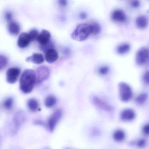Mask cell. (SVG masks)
Masks as SVG:
<instances>
[{
  "instance_id": "4dcf8cb0",
  "label": "cell",
  "mask_w": 149,
  "mask_h": 149,
  "mask_svg": "<svg viewBox=\"0 0 149 149\" xmlns=\"http://www.w3.org/2000/svg\"><path fill=\"white\" fill-rule=\"evenodd\" d=\"M131 6L134 8H138L141 5V2L139 0H132L130 2Z\"/></svg>"
},
{
  "instance_id": "f1b7e54d",
  "label": "cell",
  "mask_w": 149,
  "mask_h": 149,
  "mask_svg": "<svg viewBox=\"0 0 149 149\" xmlns=\"http://www.w3.org/2000/svg\"><path fill=\"white\" fill-rule=\"evenodd\" d=\"M58 3L59 7L65 8L68 6L69 1L68 0H58Z\"/></svg>"
},
{
  "instance_id": "52a82bcc",
  "label": "cell",
  "mask_w": 149,
  "mask_h": 149,
  "mask_svg": "<svg viewBox=\"0 0 149 149\" xmlns=\"http://www.w3.org/2000/svg\"><path fill=\"white\" fill-rule=\"evenodd\" d=\"M21 72L19 68L12 67L7 70L6 72V80L10 84H13L16 82Z\"/></svg>"
},
{
  "instance_id": "7c38bea8",
  "label": "cell",
  "mask_w": 149,
  "mask_h": 149,
  "mask_svg": "<svg viewBox=\"0 0 149 149\" xmlns=\"http://www.w3.org/2000/svg\"><path fill=\"white\" fill-rule=\"evenodd\" d=\"M58 57L57 52L54 49H50L45 52V60L49 63H54L57 60Z\"/></svg>"
},
{
  "instance_id": "2e32d148",
  "label": "cell",
  "mask_w": 149,
  "mask_h": 149,
  "mask_svg": "<svg viewBox=\"0 0 149 149\" xmlns=\"http://www.w3.org/2000/svg\"><path fill=\"white\" fill-rule=\"evenodd\" d=\"M136 26L140 29H144L148 26V21L146 17L140 16L138 17L136 21Z\"/></svg>"
},
{
  "instance_id": "9c48e42d",
  "label": "cell",
  "mask_w": 149,
  "mask_h": 149,
  "mask_svg": "<svg viewBox=\"0 0 149 149\" xmlns=\"http://www.w3.org/2000/svg\"><path fill=\"white\" fill-rule=\"evenodd\" d=\"M135 112L131 109H126L122 111L120 118L124 121H131L134 120L136 117Z\"/></svg>"
},
{
  "instance_id": "8992f818",
  "label": "cell",
  "mask_w": 149,
  "mask_h": 149,
  "mask_svg": "<svg viewBox=\"0 0 149 149\" xmlns=\"http://www.w3.org/2000/svg\"><path fill=\"white\" fill-rule=\"evenodd\" d=\"M36 74V82L38 84H39L48 79L49 76V70L46 66H40L37 69Z\"/></svg>"
},
{
  "instance_id": "8fae6325",
  "label": "cell",
  "mask_w": 149,
  "mask_h": 149,
  "mask_svg": "<svg viewBox=\"0 0 149 149\" xmlns=\"http://www.w3.org/2000/svg\"><path fill=\"white\" fill-rule=\"evenodd\" d=\"M51 34L50 32L46 30H43L38 35L37 40L41 45H45L50 42Z\"/></svg>"
},
{
  "instance_id": "d4e9b609",
  "label": "cell",
  "mask_w": 149,
  "mask_h": 149,
  "mask_svg": "<svg viewBox=\"0 0 149 149\" xmlns=\"http://www.w3.org/2000/svg\"><path fill=\"white\" fill-rule=\"evenodd\" d=\"M13 105V100L12 98H8L3 102L4 107L7 109H10L12 108Z\"/></svg>"
},
{
  "instance_id": "d6a6232c",
  "label": "cell",
  "mask_w": 149,
  "mask_h": 149,
  "mask_svg": "<svg viewBox=\"0 0 149 149\" xmlns=\"http://www.w3.org/2000/svg\"><path fill=\"white\" fill-rule=\"evenodd\" d=\"M12 17H13V15L12 13L9 11L6 12L4 15V17L8 22H10L12 21Z\"/></svg>"
},
{
  "instance_id": "1f68e13d",
  "label": "cell",
  "mask_w": 149,
  "mask_h": 149,
  "mask_svg": "<svg viewBox=\"0 0 149 149\" xmlns=\"http://www.w3.org/2000/svg\"><path fill=\"white\" fill-rule=\"evenodd\" d=\"M146 141L144 139H140L137 141L136 145L137 147L140 148H142L146 145Z\"/></svg>"
},
{
  "instance_id": "4316f807",
  "label": "cell",
  "mask_w": 149,
  "mask_h": 149,
  "mask_svg": "<svg viewBox=\"0 0 149 149\" xmlns=\"http://www.w3.org/2000/svg\"><path fill=\"white\" fill-rule=\"evenodd\" d=\"M53 47V44L49 42L48 44L45 45H41L40 48H41V49L42 50L44 51H45V52H46L48 50L50 49H53V48H52Z\"/></svg>"
},
{
  "instance_id": "cb8c5ba5",
  "label": "cell",
  "mask_w": 149,
  "mask_h": 149,
  "mask_svg": "<svg viewBox=\"0 0 149 149\" xmlns=\"http://www.w3.org/2000/svg\"><path fill=\"white\" fill-rule=\"evenodd\" d=\"M92 27V34L94 35H97L100 33L101 31V27L99 24L96 22H94L90 24Z\"/></svg>"
},
{
  "instance_id": "836d02e7",
  "label": "cell",
  "mask_w": 149,
  "mask_h": 149,
  "mask_svg": "<svg viewBox=\"0 0 149 149\" xmlns=\"http://www.w3.org/2000/svg\"><path fill=\"white\" fill-rule=\"evenodd\" d=\"M143 130L144 134L147 135H149V124L145 125L143 127Z\"/></svg>"
},
{
  "instance_id": "ffe728a7",
  "label": "cell",
  "mask_w": 149,
  "mask_h": 149,
  "mask_svg": "<svg viewBox=\"0 0 149 149\" xmlns=\"http://www.w3.org/2000/svg\"><path fill=\"white\" fill-rule=\"evenodd\" d=\"M28 106L30 110L35 112L38 109L39 104L38 101L36 99H31L28 101Z\"/></svg>"
},
{
  "instance_id": "5bb4252c",
  "label": "cell",
  "mask_w": 149,
  "mask_h": 149,
  "mask_svg": "<svg viewBox=\"0 0 149 149\" xmlns=\"http://www.w3.org/2000/svg\"><path fill=\"white\" fill-rule=\"evenodd\" d=\"M8 31L12 35H17L20 31V26L19 24L15 21H10L8 24Z\"/></svg>"
},
{
  "instance_id": "4fadbf2b",
  "label": "cell",
  "mask_w": 149,
  "mask_h": 149,
  "mask_svg": "<svg viewBox=\"0 0 149 149\" xmlns=\"http://www.w3.org/2000/svg\"><path fill=\"white\" fill-rule=\"evenodd\" d=\"M93 101L94 104L100 108L108 111H111L112 109V107L110 105L97 96H94Z\"/></svg>"
},
{
  "instance_id": "603a6c76",
  "label": "cell",
  "mask_w": 149,
  "mask_h": 149,
  "mask_svg": "<svg viewBox=\"0 0 149 149\" xmlns=\"http://www.w3.org/2000/svg\"><path fill=\"white\" fill-rule=\"evenodd\" d=\"M8 62V58L2 55H0V71L4 69Z\"/></svg>"
},
{
  "instance_id": "83f0119b",
  "label": "cell",
  "mask_w": 149,
  "mask_h": 149,
  "mask_svg": "<svg viewBox=\"0 0 149 149\" xmlns=\"http://www.w3.org/2000/svg\"><path fill=\"white\" fill-rule=\"evenodd\" d=\"M99 73L102 75L107 74L109 72V68L107 66H103L100 67L99 70Z\"/></svg>"
},
{
  "instance_id": "3957f363",
  "label": "cell",
  "mask_w": 149,
  "mask_h": 149,
  "mask_svg": "<svg viewBox=\"0 0 149 149\" xmlns=\"http://www.w3.org/2000/svg\"><path fill=\"white\" fill-rule=\"evenodd\" d=\"M119 95L122 101L127 102L131 100L133 96V92L130 85L124 82H120L118 85Z\"/></svg>"
},
{
  "instance_id": "f546056e",
  "label": "cell",
  "mask_w": 149,
  "mask_h": 149,
  "mask_svg": "<svg viewBox=\"0 0 149 149\" xmlns=\"http://www.w3.org/2000/svg\"><path fill=\"white\" fill-rule=\"evenodd\" d=\"M143 80L145 84L149 85V70L144 72L143 75Z\"/></svg>"
},
{
  "instance_id": "d6986e66",
  "label": "cell",
  "mask_w": 149,
  "mask_h": 149,
  "mask_svg": "<svg viewBox=\"0 0 149 149\" xmlns=\"http://www.w3.org/2000/svg\"><path fill=\"white\" fill-rule=\"evenodd\" d=\"M148 98V95L146 93H141L139 94L136 98V102L139 105H142L147 101Z\"/></svg>"
},
{
  "instance_id": "277c9868",
  "label": "cell",
  "mask_w": 149,
  "mask_h": 149,
  "mask_svg": "<svg viewBox=\"0 0 149 149\" xmlns=\"http://www.w3.org/2000/svg\"><path fill=\"white\" fill-rule=\"evenodd\" d=\"M135 62L137 65L143 66L149 64V50L146 47L140 48L136 54Z\"/></svg>"
},
{
  "instance_id": "484cf974",
  "label": "cell",
  "mask_w": 149,
  "mask_h": 149,
  "mask_svg": "<svg viewBox=\"0 0 149 149\" xmlns=\"http://www.w3.org/2000/svg\"><path fill=\"white\" fill-rule=\"evenodd\" d=\"M29 34V35L30 37L31 41L36 40V39H37L38 35H39L38 31L36 29L31 30L30 31Z\"/></svg>"
},
{
  "instance_id": "ba28073f",
  "label": "cell",
  "mask_w": 149,
  "mask_h": 149,
  "mask_svg": "<svg viewBox=\"0 0 149 149\" xmlns=\"http://www.w3.org/2000/svg\"><path fill=\"white\" fill-rule=\"evenodd\" d=\"M111 18L113 21L116 22L123 23L127 20L125 13L120 9H116L112 12Z\"/></svg>"
},
{
  "instance_id": "ac0fdd59",
  "label": "cell",
  "mask_w": 149,
  "mask_h": 149,
  "mask_svg": "<svg viewBox=\"0 0 149 149\" xmlns=\"http://www.w3.org/2000/svg\"><path fill=\"white\" fill-rule=\"evenodd\" d=\"M56 98L53 95H50L46 97L45 101V104L47 107L51 108L56 105Z\"/></svg>"
},
{
  "instance_id": "44dd1931",
  "label": "cell",
  "mask_w": 149,
  "mask_h": 149,
  "mask_svg": "<svg viewBox=\"0 0 149 149\" xmlns=\"http://www.w3.org/2000/svg\"><path fill=\"white\" fill-rule=\"evenodd\" d=\"M125 134L123 130H119L114 133L113 138L116 141H122L125 139Z\"/></svg>"
},
{
  "instance_id": "e575fe53",
  "label": "cell",
  "mask_w": 149,
  "mask_h": 149,
  "mask_svg": "<svg viewBox=\"0 0 149 149\" xmlns=\"http://www.w3.org/2000/svg\"><path fill=\"white\" fill-rule=\"evenodd\" d=\"M79 17L81 19H86L87 17V14L85 12H81L80 13Z\"/></svg>"
},
{
  "instance_id": "7402d4cb",
  "label": "cell",
  "mask_w": 149,
  "mask_h": 149,
  "mask_svg": "<svg viewBox=\"0 0 149 149\" xmlns=\"http://www.w3.org/2000/svg\"><path fill=\"white\" fill-rule=\"evenodd\" d=\"M24 116L21 113H18L17 114L14 118L15 126L16 129L18 128L21 126L24 121Z\"/></svg>"
},
{
  "instance_id": "7a4b0ae2",
  "label": "cell",
  "mask_w": 149,
  "mask_h": 149,
  "mask_svg": "<svg viewBox=\"0 0 149 149\" xmlns=\"http://www.w3.org/2000/svg\"><path fill=\"white\" fill-rule=\"evenodd\" d=\"M92 34V27L90 24L82 23L79 24L71 35L72 39L78 41L86 40Z\"/></svg>"
},
{
  "instance_id": "e0dca14e",
  "label": "cell",
  "mask_w": 149,
  "mask_h": 149,
  "mask_svg": "<svg viewBox=\"0 0 149 149\" xmlns=\"http://www.w3.org/2000/svg\"><path fill=\"white\" fill-rule=\"evenodd\" d=\"M131 46L128 43H123L117 46L116 51L120 55H125L130 51Z\"/></svg>"
},
{
  "instance_id": "30bf717a",
  "label": "cell",
  "mask_w": 149,
  "mask_h": 149,
  "mask_svg": "<svg viewBox=\"0 0 149 149\" xmlns=\"http://www.w3.org/2000/svg\"><path fill=\"white\" fill-rule=\"evenodd\" d=\"M31 41L29 33H23L18 38L17 45L20 48H24L28 46Z\"/></svg>"
},
{
  "instance_id": "9a60e30c",
  "label": "cell",
  "mask_w": 149,
  "mask_h": 149,
  "mask_svg": "<svg viewBox=\"0 0 149 149\" xmlns=\"http://www.w3.org/2000/svg\"><path fill=\"white\" fill-rule=\"evenodd\" d=\"M26 61L31 62L36 64H40L44 61L43 56L40 53H34L31 56L26 58Z\"/></svg>"
},
{
  "instance_id": "6da1fadb",
  "label": "cell",
  "mask_w": 149,
  "mask_h": 149,
  "mask_svg": "<svg viewBox=\"0 0 149 149\" xmlns=\"http://www.w3.org/2000/svg\"><path fill=\"white\" fill-rule=\"evenodd\" d=\"M36 82V72L32 70L24 71L20 79V88L25 93H31Z\"/></svg>"
},
{
  "instance_id": "5b68a950",
  "label": "cell",
  "mask_w": 149,
  "mask_h": 149,
  "mask_svg": "<svg viewBox=\"0 0 149 149\" xmlns=\"http://www.w3.org/2000/svg\"><path fill=\"white\" fill-rule=\"evenodd\" d=\"M63 113L60 109H57L51 116L48 121V126L50 131H53L57 124L61 119Z\"/></svg>"
}]
</instances>
